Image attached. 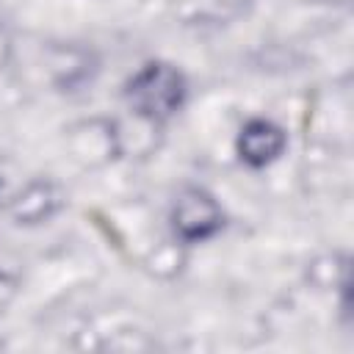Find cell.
Listing matches in <instances>:
<instances>
[{
	"mask_svg": "<svg viewBox=\"0 0 354 354\" xmlns=\"http://www.w3.org/2000/svg\"><path fill=\"white\" fill-rule=\"evenodd\" d=\"M279 147H282V136L268 122H254L241 136V152H243L241 158L254 160V163H263V160L274 158L279 152Z\"/></svg>",
	"mask_w": 354,
	"mask_h": 354,
	"instance_id": "cell-2",
	"label": "cell"
},
{
	"mask_svg": "<svg viewBox=\"0 0 354 354\" xmlns=\"http://www.w3.org/2000/svg\"><path fill=\"white\" fill-rule=\"evenodd\" d=\"M218 207L213 205L210 196L191 191L177 199L174 207V227L180 230L183 238H205L218 227Z\"/></svg>",
	"mask_w": 354,
	"mask_h": 354,
	"instance_id": "cell-1",
	"label": "cell"
}]
</instances>
